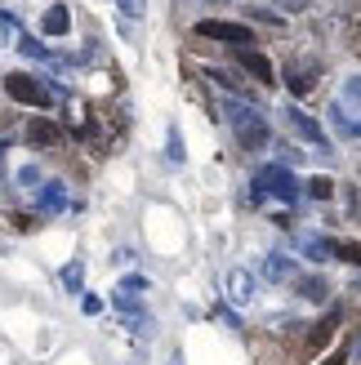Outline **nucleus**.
Wrapping results in <instances>:
<instances>
[{"mask_svg": "<svg viewBox=\"0 0 361 365\" xmlns=\"http://www.w3.org/2000/svg\"><path fill=\"white\" fill-rule=\"evenodd\" d=\"M112 307L125 317V321H134V317H143V299L138 294H125V289H116L112 294Z\"/></svg>", "mask_w": 361, "mask_h": 365, "instance_id": "nucleus-16", "label": "nucleus"}, {"mask_svg": "<svg viewBox=\"0 0 361 365\" xmlns=\"http://www.w3.org/2000/svg\"><path fill=\"white\" fill-rule=\"evenodd\" d=\"M223 285H228V303H237V307L255 303V277H250L245 267H232L228 277H223Z\"/></svg>", "mask_w": 361, "mask_h": 365, "instance_id": "nucleus-6", "label": "nucleus"}, {"mask_svg": "<svg viewBox=\"0 0 361 365\" xmlns=\"http://www.w3.org/2000/svg\"><path fill=\"white\" fill-rule=\"evenodd\" d=\"M312 81H317V63H290L285 67V85H290L295 94H308Z\"/></svg>", "mask_w": 361, "mask_h": 365, "instance_id": "nucleus-10", "label": "nucleus"}, {"mask_svg": "<svg viewBox=\"0 0 361 365\" xmlns=\"http://www.w3.org/2000/svg\"><path fill=\"white\" fill-rule=\"evenodd\" d=\"M196 36H205V41H223L232 49H250L255 45V31L245 23H228V18H201L196 23Z\"/></svg>", "mask_w": 361, "mask_h": 365, "instance_id": "nucleus-3", "label": "nucleus"}, {"mask_svg": "<svg viewBox=\"0 0 361 365\" xmlns=\"http://www.w3.org/2000/svg\"><path fill=\"white\" fill-rule=\"evenodd\" d=\"M330 125H335V130L344 134V138H361V125H352V116L344 112V103H335V107H330Z\"/></svg>", "mask_w": 361, "mask_h": 365, "instance_id": "nucleus-17", "label": "nucleus"}, {"mask_svg": "<svg viewBox=\"0 0 361 365\" xmlns=\"http://www.w3.org/2000/svg\"><path fill=\"white\" fill-rule=\"evenodd\" d=\"M223 112H228V120H232V130H237V143L245 152H259V148H268V116L259 112V107H250V103H223Z\"/></svg>", "mask_w": 361, "mask_h": 365, "instance_id": "nucleus-1", "label": "nucleus"}, {"mask_svg": "<svg viewBox=\"0 0 361 365\" xmlns=\"http://www.w3.org/2000/svg\"><path fill=\"white\" fill-rule=\"evenodd\" d=\"M263 277L268 281H295L299 277V263L285 259V254H268V259H263Z\"/></svg>", "mask_w": 361, "mask_h": 365, "instance_id": "nucleus-9", "label": "nucleus"}, {"mask_svg": "<svg viewBox=\"0 0 361 365\" xmlns=\"http://www.w3.org/2000/svg\"><path fill=\"white\" fill-rule=\"evenodd\" d=\"M170 365H183V356H170Z\"/></svg>", "mask_w": 361, "mask_h": 365, "instance_id": "nucleus-34", "label": "nucleus"}, {"mask_svg": "<svg viewBox=\"0 0 361 365\" xmlns=\"http://www.w3.org/2000/svg\"><path fill=\"white\" fill-rule=\"evenodd\" d=\"M303 192L312 200H330L335 196V178H312V182H303Z\"/></svg>", "mask_w": 361, "mask_h": 365, "instance_id": "nucleus-20", "label": "nucleus"}, {"mask_svg": "<svg viewBox=\"0 0 361 365\" xmlns=\"http://www.w3.org/2000/svg\"><path fill=\"white\" fill-rule=\"evenodd\" d=\"M210 81H214V85H223L228 94H250L245 81L237 76V71H228V67H210Z\"/></svg>", "mask_w": 361, "mask_h": 365, "instance_id": "nucleus-15", "label": "nucleus"}, {"mask_svg": "<svg viewBox=\"0 0 361 365\" xmlns=\"http://www.w3.org/2000/svg\"><path fill=\"white\" fill-rule=\"evenodd\" d=\"M295 245H299V254H303V259H312V263H326V259H335L326 236H312V232H303Z\"/></svg>", "mask_w": 361, "mask_h": 365, "instance_id": "nucleus-12", "label": "nucleus"}, {"mask_svg": "<svg viewBox=\"0 0 361 365\" xmlns=\"http://www.w3.org/2000/svg\"><path fill=\"white\" fill-rule=\"evenodd\" d=\"M245 200H250V205H263V187H259V182H250V192H245Z\"/></svg>", "mask_w": 361, "mask_h": 365, "instance_id": "nucleus-31", "label": "nucleus"}, {"mask_svg": "<svg viewBox=\"0 0 361 365\" xmlns=\"http://www.w3.org/2000/svg\"><path fill=\"white\" fill-rule=\"evenodd\" d=\"M237 63H241L259 85H277V71H273V63H268L259 49H237Z\"/></svg>", "mask_w": 361, "mask_h": 365, "instance_id": "nucleus-7", "label": "nucleus"}, {"mask_svg": "<svg viewBox=\"0 0 361 365\" xmlns=\"http://www.w3.org/2000/svg\"><path fill=\"white\" fill-rule=\"evenodd\" d=\"M344 103H357L361 107V76H348L344 81Z\"/></svg>", "mask_w": 361, "mask_h": 365, "instance_id": "nucleus-26", "label": "nucleus"}, {"mask_svg": "<svg viewBox=\"0 0 361 365\" xmlns=\"http://www.w3.org/2000/svg\"><path fill=\"white\" fill-rule=\"evenodd\" d=\"M5 94L14 103H23V107H49L54 103L49 85L36 81V76H27V71H9V76H5Z\"/></svg>", "mask_w": 361, "mask_h": 365, "instance_id": "nucleus-4", "label": "nucleus"}, {"mask_svg": "<svg viewBox=\"0 0 361 365\" xmlns=\"http://www.w3.org/2000/svg\"><path fill=\"white\" fill-rule=\"evenodd\" d=\"M330 254H335V259H344V263H357V267H361V245H352V241H330Z\"/></svg>", "mask_w": 361, "mask_h": 365, "instance_id": "nucleus-19", "label": "nucleus"}, {"mask_svg": "<svg viewBox=\"0 0 361 365\" xmlns=\"http://www.w3.org/2000/svg\"><path fill=\"white\" fill-rule=\"evenodd\" d=\"M335 325H339V307H330V317L312 330V339H308V343H312V348H326V343L335 339Z\"/></svg>", "mask_w": 361, "mask_h": 365, "instance_id": "nucleus-18", "label": "nucleus"}, {"mask_svg": "<svg viewBox=\"0 0 361 365\" xmlns=\"http://www.w3.org/2000/svg\"><path fill=\"white\" fill-rule=\"evenodd\" d=\"M285 125L303 138V143H312V148H321V152H330V138H326V130H321V120H312L303 107H285Z\"/></svg>", "mask_w": 361, "mask_h": 365, "instance_id": "nucleus-5", "label": "nucleus"}, {"mask_svg": "<svg viewBox=\"0 0 361 365\" xmlns=\"http://www.w3.org/2000/svg\"><path fill=\"white\" fill-rule=\"evenodd\" d=\"M295 289H299V299H308V303H326L330 299L326 277H295Z\"/></svg>", "mask_w": 361, "mask_h": 365, "instance_id": "nucleus-13", "label": "nucleus"}, {"mask_svg": "<svg viewBox=\"0 0 361 365\" xmlns=\"http://www.w3.org/2000/svg\"><path fill=\"white\" fill-rule=\"evenodd\" d=\"M166 156L174 160V165H183L188 152H183V138H178V130H170V143H166Z\"/></svg>", "mask_w": 361, "mask_h": 365, "instance_id": "nucleus-24", "label": "nucleus"}, {"mask_svg": "<svg viewBox=\"0 0 361 365\" xmlns=\"http://www.w3.org/2000/svg\"><path fill=\"white\" fill-rule=\"evenodd\" d=\"M116 9L125 18H143V9H148V0H116Z\"/></svg>", "mask_w": 361, "mask_h": 365, "instance_id": "nucleus-25", "label": "nucleus"}, {"mask_svg": "<svg viewBox=\"0 0 361 365\" xmlns=\"http://www.w3.org/2000/svg\"><path fill=\"white\" fill-rule=\"evenodd\" d=\"M0 165H5V143H0Z\"/></svg>", "mask_w": 361, "mask_h": 365, "instance_id": "nucleus-35", "label": "nucleus"}, {"mask_svg": "<svg viewBox=\"0 0 361 365\" xmlns=\"http://www.w3.org/2000/svg\"><path fill=\"white\" fill-rule=\"evenodd\" d=\"M18 49H23V53H27V58H36V63H54V53H49L45 45H36V41H31V36H23V41H18Z\"/></svg>", "mask_w": 361, "mask_h": 365, "instance_id": "nucleus-22", "label": "nucleus"}, {"mask_svg": "<svg viewBox=\"0 0 361 365\" xmlns=\"http://www.w3.org/2000/svg\"><path fill=\"white\" fill-rule=\"evenodd\" d=\"M41 31L45 36H67L71 31V9L67 5H49L45 18H41Z\"/></svg>", "mask_w": 361, "mask_h": 365, "instance_id": "nucleus-11", "label": "nucleus"}, {"mask_svg": "<svg viewBox=\"0 0 361 365\" xmlns=\"http://www.w3.org/2000/svg\"><path fill=\"white\" fill-rule=\"evenodd\" d=\"M36 210H41V214H63L67 210V187H63V182H45L41 196H36Z\"/></svg>", "mask_w": 361, "mask_h": 365, "instance_id": "nucleus-8", "label": "nucleus"}, {"mask_svg": "<svg viewBox=\"0 0 361 365\" xmlns=\"http://www.w3.org/2000/svg\"><path fill=\"white\" fill-rule=\"evenodd\" d=\"M116 289H125V294H148V277H143V272H130V277H121Z\"/></svg>", "mask_w": 361, "mask_h": 365, "instance_id": "nucleus-23", "label": "nucleus"}, {"mask_svg": "<svg viewBox=\"0 0 361 365\" xmlns=\"http://www.w3.org/2000/svg\"><path fill=\"white\" fill-rule=\"evenodd\" d=\"M63 285L71 289V294H81V289H85V267L81 263H67L63 267Z\"/></svg>", "mask_w": 361, "mask_h": 365, "instance_id": "nucleus-21", "label": "nucleus"}, {"mask_svg": "<svg viewBox=\"0 0 361 365\" xmlns=\"http://www.w3.org/2000/svg\"><path fill=\"white\" fill-rule=\"evenodd\" d=\"M352 356H357V365H361V339H357V343H352Z\"/></svg>", "mask_w": 361, "mask_h": 365, "instance_id": "nucleus-33", "label": "nucleus"}, {"mask_svg": "<svg viewBox=\"0 0 361 365\" xmlns=\"http://www.w3.org/2000/svg\"><path fill=\"white\" fill-rule=\"evenodd\" d=\"M344 361H348V352H335V356H326L321 365H344Z\"/></svg>", "mask_w": 361, "mask_h": 365, "instance_id": "nucleus-32", "label": "nucleus"}, {"mask_svg": "<svg viewBox=\"0 0 361 365\" xmlns=\"http://www.w3.org/2000/svg\"><path fill=\"white\" fill-rule=\"evenodd\" d=\"M255 182L263 187V196H277V200H285V205H295V200L303 196V187H299V178L290 174V165H263L259 174H255Z\"/></svg>", "mask_w": 361, "mask_h": 365, "instance_id": "nucleus-2", "label": "nucleus"}, {"mask_svg": "<svg viewBox=\"0 0 361 365\" xmlns=\"http://www.w3.org/2000/svg\"><path fill=\"white\" fill-rule=\"evenodd\" d=\"M18 182H23V187H36V182H41V170H36V165H23V170H18Z\"/></svg>", "mask_w": 361, "mask_h": 365, "instance_id": "nucleus-28", "label": "nucleus"}, {"mask_svg": "<svg viewBox=\"0 0 361 365\" xmlns=\"http://www.w3.org/2000/svg\"><path fill=\"white\" fill-rule=\"evenodd\" d=\"M273 5H281L285 14H299V9H308V5H312V0H273Z\"/></svg>", "mask_w": 361, "mask_h": 365, "instance_id": "nucleus-30", "label": "nucleus"}, {"mask_svg": "<svg viewBox=\"0 0 361 365\" xmlns=\"http://www.w3.org/2000/svg\"><path fill=\"white\" fill-rule=\"evenodd\" d=\"M303 156H308V152H299L295 143H285V148H281V165H299Z\"/></svg>", "mask_w": 361, "mask_h": 365, "instance_id": "nucleus-27", "label": "nucleus"}, {"mask_svg": "<svg viewBox=\"0 0 361 365\" xmlns=\"http://www.w3.org/2000/svg\"><path fill=\"white\" fill-rule=\"evenodd\" d=\"M81 307H85V317H98V312H103V299H98V294H85Z\"/></svg>", "mask_w": 361, "mask_h": 365, "instance_id": "nucleus-29", "label": "nucleus"}, {"mask_svg": "<svg viewBox=\"0 0 361 365\" xmlns=\"http://www.w3.org/2000/svg\"><path fill=\"white\" fill-rule=\"evenodd\" d=\"M27 138L31 143H41V148H54V143H63V130L54 120H45V116H36L31 120V130H27Z\"/></svg>", "mask_w": 361, "mask_h": 365, "instance_id": "nucleus-14", "label": "nucleus"}]
</instances>
